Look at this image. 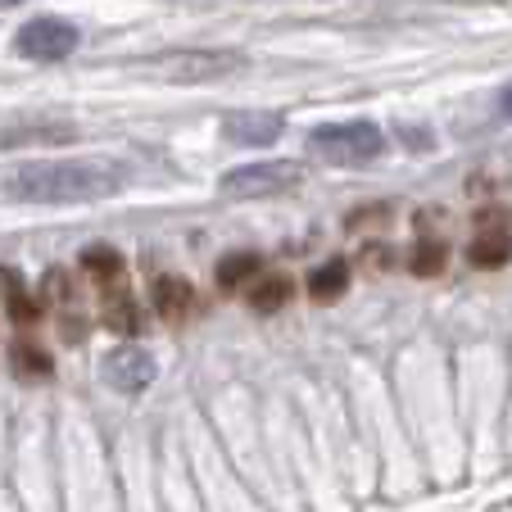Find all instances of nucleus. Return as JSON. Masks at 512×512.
Masks as SVG:
<instances>
[{
    "instance_id": "1",
    "label": "nucleus",
    "mask_w": 512,
    "mask_h": 512,
    "mask_svg": "<svg viewBox=\"0 0 512 512\" xmlns=\"http://www.w3.org/2000/svg\"><path fill=\"white\" fill-rule=\"evenodd\" d=\"M123 186V173L105 159H50V164H23L5 182V191L23 204H87L105 200Z\"/></svg>"
},
{
    "instance_id": "2",
    "label": "nucleus",
    "mask_w": 512,
    "mask_h": 512,
    "mask_svg": "<svg viewBox=\"0 0 512 512\" xmlns=\"http://www.w3.org/2000/svg\"><path fill=\"white\" fill-rule=\"evenodd\" d=\"M381 136L377 123H327L318 132H309V150L327 164H368L381 155Z\"/></svg>"
},
{
    "instance_id": "3",
    "label": "nucleus",
    "mask_w": 512,
    "mask_h": 512,
    "mask_svg": "<svg viewBox=\"0 0 512 512\" xmlns=\"http://www.w3.org/2000/svg\"><path fill=\"white\" fill-rule=\"evenodd\" d=\"M145 68L168 82H213L245 68V55H236V50H173V55L150 59Z\"/></svg>"
},
{
    "instance_id": "4",
    "label": "nucleus",
    "mask_w": 512,
    "mask_h": 512,
    "mask_svg": "<svg viewBox=\"0 0 512 512\" xmlns=\"http://www.w3.org/2000/svg\"><path fill=\"white\" fill-rule=\"evenodd\" d=\"M304 182V168L295 159H268V164H245L223 177V191L236 200H263V195H286Z\"/></svg>"
},
{
    "instance_id": "5",
    "label": "nucleus",
    "mask_w": 512,
    "mask_h": 512,
    "mask_svg": "<svg viewBox=\"0 0 512 512\" xmlns=\"http://www.w3.org/2000/svg\"><path fill=\"white\" fill-rule=\"evenodd\" d=\"M78 28L64 19H32L19 28V37H14V50H19L23 59H32V64H55V59H68L73 50H78Z\"/></svg>"
},
{
    "instance_id": "6",
    "label": "nucleus",
    "mask_w": 512,
    "mask_h": 512,
    "mask_svg": "<svg viewBox=\"0 0 512 512\" xmlns=\"http://www.w3.org/2000/svg\"><path fill=\"white\" fill-rule=\"evenodd\" d=\"M105 381L123 395H141L150 381H155V358L136 345H123L114 354H105Z\"/></svg>"
},
{
    "instance_id": "7",
    "label": "nucleus",
    "mask_w": 512,
    "mask_h": 512,
    "mask_svg": "<svg viewBox=\"0 0 512 512\" xmlns=\"http://www.w3.org/2000/svg\"><path fill=\"white\" fill-rule=\"evenodd\" d=\"M467 259H472V268H503V263L512 259V232L503 227V218H494V213H485L481 218V232L472 236V245H467Z\"/></svg>"
},
{
    "instance_id": "8",
    "label": "nucleus",
    "mask_w": 512,
    "mask_h": 512,
    "mask_svg": "<svg viewBox=\"0 0 512 512\" xmlns=\"http://www.w3.org/2000/svg\"><path fill=\"white\" fill-rule=\"evenodd\" d=\"M281 127H286V118L268 114V109H241V114L223 118L227 141H236V145H268L281 136Z\"/></svg>"
},
{
    "instance_id": "9",
    "label": "nucleus",
    "mask_w": 512,
    "mask_h": 512,
    "mask_svg": "<svg viewBox=\"0 0 512 512\" xmlns=\"http://www.w3.org/2000/svg\"><path fill=\"white\" fill-rule=\"evenodd\" d=\"M150 300H155V313L168 322H186L195 309H200V295L186 277H155V290H150Z\"/></svg>"
},
{
    "instance_id": "10",
    "label": "nucleus",
    "mask_w": 512,
    "mask_h": 512,
    "mask_svg": "<svg viewBox=\"0 0 512 512\" xmlns=\"http://www.w3.org/2000/svg\"><path fill=\"white\" fill-rule=\"evenodd\" d=\"M290 295H295V281H290L286 272H259V277L245 286V300H250L254 313H277V309H286Z\"/></svg>"
},
{
    "instance_id": "11",
    "label": "nucleus",
    "mask_w": 512,
    "mask_h": 512,
    "mask_svg": "<svg viewBox=\"0 0 512 512\" xmlns=\"http://www.w3.org/2000/svg\"><path fill=\"white\" fill-rule=\"evenodd\" d=\"M100 318H105V327L118 331V336H136V331H141V309H136V300L127 295V286L100 290Z\"/></svg>"
},
{
    "instance_id": "12",
    "label": "nucleus",
    "mask_w": 512,
    "mask_h": 512,
    "mask_svg": "<svg viewBox=\"0 0 512 512\" xmlns=\"http://www.w3.org/2000/svg\"><path fill=\"white\" fill-rule=\"evenodd\" d=\"M0 300H5V309H10L14 322H23V327H32V322H41V300L37 295H28V286H23V277L14 268H0Z\"/></svg>"
},
{
    "instance_id": "13",
    "label": "nucleus",
    "mask_w": 512,
    "mask_h": 512,
    "mask_svg": "<svg viewBox=\"0 0 512 512\" xmlns=\"http://www.w3.org/2000/svg\"><path fill=\"white\" fill-rule=\"evenodd\" d=\"M82 272H87L100 290L123 286V254L109 250V245H91V250L82 254Z\"/></svg>"
},
{
    "instance_id": "14",
    "label": "nucleus",
    "mask_w": 512,
    "mask_h": 512,
    "mask_svg": "<svg viewBox=\"0 0 512 512\" xmlns=\"http://www.w3.org/2000/svg\"><path fill=\"white\" fill-rule=\"evenodd\" d=\"M345 286H349V263L345 259L322 263V268H313V277H309V295L318 304L340 300V295H345Z\"/></svg>"
},
{
    "instance_id": "15",
    "label": "nucleus",
    "mask_w": 512,
    "mask_h": 512,
    "mask_svg": "<svg viewBox=\"0 0 512 512\" xmlns=\"http://www.w3.org/2000/svg\"><path fill=\"white\" fill-rule=\"evenodd\" d=\"M10 368H14V377H23V381H46L50 372H55V363H50V354L41 345L19 340V345L10 349Z\"/></svg>"
},
{
    "instance_id": "16",
    "label": "nucleus",
    "mask_w": 512,
    "mask_h": 512,
    "mask_svg": "<svg viewBox=\"0 0 512 512\" xmlns=\"http://www.w3.org/2000/svg\"><path fill=\"white\" fill-rule=\"evenodd\" d=\"M259 272H263L259 254H250V250L227 254V259L218 263V286H223V290H245L254 277H259Z\"/></svg>"
},
{
    "instance_id": "17",
    "label": "nucleus",
    "mask_w": 512,
    "mask_h": 512,
    "mask_svg": "<svg viewBox=\"0 0 512 512\" xmlns=\"http://www.w3.org/2000/svg\"><path fill=\"white\" fill-rule=\"evenodd\" d=\"M449 263V245L440 241V236H422V241L413 245V254H408V268L417 272V277H435V272H445Z\"/></svg>"
},
{
    "instance_id": "18",
    "label": "nucleus",
    "mask_w": 512,
    "mask_h": 512,
    "mask_svg": "<svg viewBox=\"0 0 512 512\" xmlns=\"http://www.w3.org/2000/svg\"><path fill=\"white\" fill-rule=\"evenodd\" d=\"M32 141H73V127H14V132H0V145H32Z\"/></svg>"
},
{
    "instance_id": "19",
    "label": "nucleus",
    "mask_w": 512,
    "mask_h": 512,
    "mask_svg": "<svg viewBox=\"0 0 512 512\" xmlns=\"http://www.w3.org/2000/svg\"><path fill=\"white\" fill-rule=\"evenodd\" d=\"M41 300L59 304V309H73V281H68L64 268H50L46 281H41Z\"/></svg>"
},
{
    "instance_id": "20",
    "label": "nucleus",
    "mask_w": 512,
    "mask_h": 512,
    "mask_svg": "<svg viewBox=\"0 0 512 512\" xmlns=\"http://www.w3.org/2000/svg\"><path fill=\"white\" fill-rule=\"evenodd\" d=\"M386 218H390L386 204H372V209H363V213H349V232H358V227H381Z\"/></svg>"
},
{
    "instance_id": "21",
    "label": "nucleus",
    "mask_w": 512,
    "mask_h": 512,
    "mask_svg": "<svg viewBox=\"0 0 512 512\" xmlns=\"http://www.w3.org/2000/svg\"><path fill=\"white\" fill-rule=\"evenodd\" d=\"M499 109H503V114L512 118V87H503V96H499Z\"/></svg>"
},
{
    "instance_id": "22",
    "label": "nucleus",
    "mask_w": 512,
    "mask_h": 512,
    "mask_svg": "<svg viewBox=\"0 0 512 512\" xmlns=\"http://www.w3.org/2000/svg\"><path fill=\"white\" fill-rule=\"evenodd\" d=\"M0 5H19V0H0Z\"/></svg>"
}]
</instances>
